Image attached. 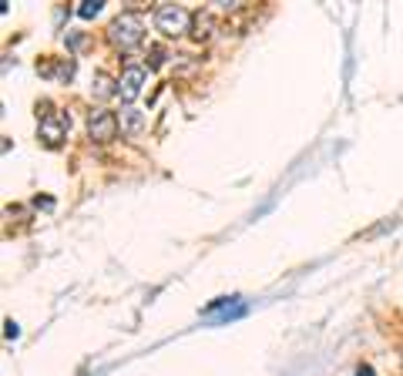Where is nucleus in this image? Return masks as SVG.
<instances>
[{
  "instance_id": "f257e3e1",
  "label": "nucleus",
  "mask_w": 403,
  "mask_h": 376,
  "mask_svg": "<svg viewBox=\"0 0 403 376\" xmlns=\"http://www.w3.org/2000/svg\"><path fill=\"white\" fill-rule=\"evenodd\" d=\"M141 37H145V24H141V17H135V14L114 17L112 28H108V41H112L114 47H121V51L138 47Z\"/></svg>"
},
{
  "instance_id": "f03ea898",
  "label": "nucleus",
  "mask_w": 403,
  "mask_h": 376,
  "mask_svg": "<svg viewBox=\"0 0 403 376\" xmlns=\"http://www.w3.org/2000/svg\"><path fill=\"white\" fill-rule=\"evenodd\" d=\"M192 20L195 17L188 14L185 7H179V4H162V7L155 11V28L162 30L165 37H181Z\"/></svg>"
},
{
  "instance_id": "7ed1b4c3",
  "label": "nucleus",
  "mask_w": 403,
  "mask_h": 376,
  "mask_svg": "<svg viewBox=\"0 0 403 376\" xmlns=\"http://www.w3.org/2000/svg\"><path fill=\"white\" fill-rule=\"evenodd\" d=\"M246 313V303L242 299H215V303H209V306L202 309V316L212 322V326H222V322H232V320H239Z\"/></svg>"
},
{
  "instance_id": "20e7f679",
  "label": "nucleus",
  "mask_w": 403,
  "mask_h": 376,
  "mask_svg": "<svg viewBox=\"0 0 403 376\" xmlns=\"http://www.w3.org/2000/svg\"><path fill=\"white\" fill-rule=\"evenodd\" d=\"M118 114L114 111H95L91 114V121H88V135L95 141H112L118 135Z\"/></svg>"
},
{
  "instance_id": "39448f33",
  "label": "nucleus",
  "mask_w": 403,
  "mask_h": 376,
  "mask_svg": "<svg viewBox=\"0 0 403 376\" xmlns=\"http://www.w3.org/2000/svg\"><path fill=\"white\" fill-rule=\"evenodd\" d=\"M141 84H145V68H141V64H128L125 74H121V81H118V98L131 104V101L141 95Z\"/></svg>"
},
{
  "instance_id": "423d86ee",
  "label": "nucleus",
  "mask_w": 403,
  "mask_h": 376,
  "mask_svg": "<svg viewBox=\"0 0 403 376\" xmlns=\"http://www.w3.org/2000/svg\"><path fill=\"white\" fill-rule=\"evenodd\" d=\"M68 135V121L61 118V114H44L41 118V138L47 148H57L61 141Z\"/></svg>"
},
{
  "instance_id": "0eeeda50",
  "label": "nucleus",
  "mask_w": 403,
  "mask_h": 376,
  "mask_svg": "<svg viewBox=\"0 0 403 376\" xmlns=\"http://www.w3.org/2000/svg\"><path fill=\"white\" fill-rule=\"evenodd\" d=\"M212 28H215V17H212V14H202V11H198V14H195V20H192V34L198 37V41H209V37H212Z\"/></svg>"
},
{
  "instance_id": "6e6552de",
  "label": "nucleus",
  "mask_w": 403,
  "mask_h": 376,
  "mask_svg": "<svg viewBox=\"0 0 403 376\" xmlns=\"http://www.w3.org/2000/svg\"><path fill=\"white\" fill-rule=\"evenodd\" d=\"M141 125H145V118H141V111H135V108H128V111H121V131H125V135H138Z\"/></svg>"
},
{
  "instance_id": "1a4fd4ad",
  "label": "nucleus",
  "mask_w": 403,
  "mask_h": 376,
  "mask_svg": "<svg viewBox=\"0 0 403 376\" xmlns=\"http://www.w3.org/2000/svg\"><path fill=\"white\" fill-rule=\"evenodd\" d=\"M95 95L97 98H112V95H118V84H114L108 74H97L95 78Z\"/></svg>"
},
{
  "instance_id": "9d476101",
  "label": "nucleus",
  "mask_w": 403,
  "mask_h": 376,
  "mask_svg": "<svg viewBox=\"0 0 403 376\" xmlns=\"http://www.w3.org/2000/svg\"><path fill=\"white\" fill-rule=\"evenodd\" d=\"M44 74H51V78H57V81H71V78H74V61H71V57H64V61H61L54 71L44 68Z\"/></svg>"
},
{
  "instance_id": "9b49d317",
  "label": "nucleus",
  "mask_w": 403,
  "mask_h": 376,
  "mask_svg": "<svg viewBox=\"0 0 403 376\" xmlns=\"http://www.w3.org/2000/svg\"><path fill=\"white\" fill-rule=\"evenodd\" d=\"M101 7H104V0H81V7H78V17L91 20V17L101 14Z\"/></svg>"
},
{
  "instance_id": "f8f14e48",
  "label": "nucleus",
  "mask_w": 403,
  "mask_h": 376,
  "mask_svg": "<svg viewBox=\"0 0 403 376\" xmlns=\"http://www.w3.org/2000/svg\"><path fill=\"white\" fill-rule=\"evenodd\" d=\"M148 64H152V68H162V64H165V51H162V47H152V61H148Z\"/></svg>"
},
{
  "instance_id": "ddd939ff",
  "label": "nucleus",
  "mask_w": 403,
  "mask_h": 376,
  "mask_svg": "<svg viewBox=\"0 0 403 376\" xmlns=\"http://www.w3.org/2000/svg\"><path fill=\"white\" fill-rule=\"evenodd\" d=\"M4 336H7V339H17V336H20V326H17L14 320H7V329H4Z\"/></svg>"
},
{
  "instance_id": "4468645a",
  "label": "nucleus",
  "mask_w": 403,
  "mask_h": 376,
  "mask_svg": "<svg viewBox=\"0 0 403 376\" xmlns=\"http://www.w3.org/2000/svg\"><path fill=\"white\" fill-rule=\"evenodd\" d=\"M356 376H373V366H360V370H356Z\"/></svg>"
}]
</instances>
